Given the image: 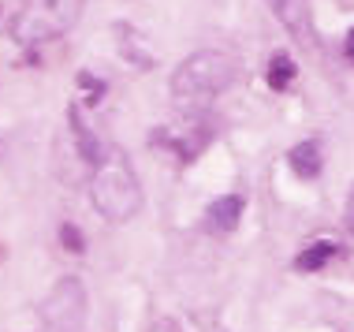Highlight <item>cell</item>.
I'll return each mask as SVG.
<instances>
[{"label":"cell","mask_w":354,"mask_h":332,"mask_svg":"<svg viewBox=\"0 0 354 332\" xmlns=\"http://www.w3.org/2000/svg\"><path fill=\"white\" fill-rule=\"evenodd\" d=\"M235 56L220 49L190 53L176 71H171V101L179 112H202L235 82Z\"/></svg>","instance_id":"cell-1"},{"label":"cell","mask_w":354,"mask_h":332,"mask_svg":"<svg viewBox=\"0 0 354 332\" xmlns=\"http://www.w3.org/2000/svg\"><path fill=\"white\" fill-rule=\"evenodd\" d=\"M90 198H93V210L112 224L131 221L142 210V187L123 149L104 146L101 160L90 172Z\"/></svg>","instance_id":"cell-2"},{"label":"cell","mask_w":354,"mask_h":332,"mask_svg":"<svg viewBox=\"0 0 354 332\" xmlns=\"http://www.w3.org/2000/svg\"><path fill=\"white\" fill-rule=\"evenodd\" d=\"M82 8L86 0H23V8L15 12V23H12V37L26 49L56 42L79 23Z\"/></svg>","instance_id":"cell-3"},{"label":"cell","mask_w":354,"mask_h":332,"mask_svg":"<svg viewBox=\"0 0 354 332\" xmlns=\"http://www.w3.org/2000/svg\"><path fill=\"white\" fill-rule=\"evenodd\" d=\"M41 317L49 332H79L86 321V288L75 277H64L41 302Z\"/></svg>","instance_id":"cell-4"},{"label":"cell","mask_w":354,"mask_h":332,"mask_svg":"<svg viewBox=\"0 0 354 332\" xmlns=\"http://www.w3.org/2000/svg\"><path fill=\"white\" fill-rule=\"evenodd\" d=\"M276 19L283 23V30L295 37L299 45H306V49H313V42H317V30H313V12L306 0H269Z\"/></svg>","instance_id":"cell-5"},{"label":"cell","mask_w":354,"mask_h":332,"mask_svg":"<svg viewBox=\"0 0 354 332\" xmlns=\"http://www.w3.org/2000/svg\"><path fill=\"white\" fill-rule=\"evenodd\" d=\"M239 221H243V198H239V194L216 198V202L205 210V228H209V232H216V235L235 232Z\"/></svg>","instance_id":"cell-6"},{"label":"cell","mask_w":354,"mask_h":332,"mask_svg":"<svg viewBox=\"0 0 354 332\" xmlns=\"http://www.w3.org/2000/svg\"><path fill=\"white\" fill-rule=\"evenodd\" d=\"M287 160H291V172L299 179H317L321 176V146L313 138L299 142V146H291V154H287Z\"/></svg>","instance_id":"cell-7"},{"label":"cell","mask_w":354,"mask_h":332,"mask_svg":"<svg viewBox=\"0 0 354 332\" xmlns=\"http://www.w3.org/2000/svg\"><path fill=\"white\" fill-rule=\"evenodd\" d=\"M336 250H339L336 243L317 239V243H310V246H306V250L299 254V258H295V269H299V273H317L324 261H332V258H336Z\"/></svg>","instance_id":"cell-8"},{"label":"cell","mask_w":354,"mask_h":332,"mask_svg":"<svg viewBox=\"0 0 354 332\" xmlns=\"http://www.w3.org/2000/svg\"><path fill=\"white\" fill-rule=\"evenodd\" d=\"M295 82V60L287 53H272L269 60V86L272 90H287Z\"/></svg>","instance_id":"cell-9"},{"label":"cell","mask_w":354,"mask_h":332,"mask_svg":"<svg viewBox=\"0 0 354 332\" xmlns=\"http://www.w3.org/2000/svg\"><path fill=\"white\" fill-rule=\"evenodd\" d=\"M60 235H64V246H68L71 254H82V235H79V228L64 224V228H60Z\"/></svg>","instance_id":"cell-10"},{"label":"cell","mask_w":354,"mask_h":332,"mask_svg":"<svg viewBox=\"0 0 354 332\" xmlns=\"http://www.w3.org/2000/svg\"><path fill=\"white\" fill-rule=\"evenodd\" d=\"M343 228L354 235V183H351V194H347V205H343Z\"/></svg>","instance_id":"cell-11"},{"label":"cell","mask_w":354,"mask_h":332,"mask_svg":"<svg viewBox=\"0 0 354 332\" xmlns=\"http://www.w3.org/2000/svg\"><path fill=\"white\" fill-rule=\"evenodd\" d=\"M347 60H351V64H354V30H351V34H347Z\"/></svg>","instance_id":"cell-12"}]
</instances>
